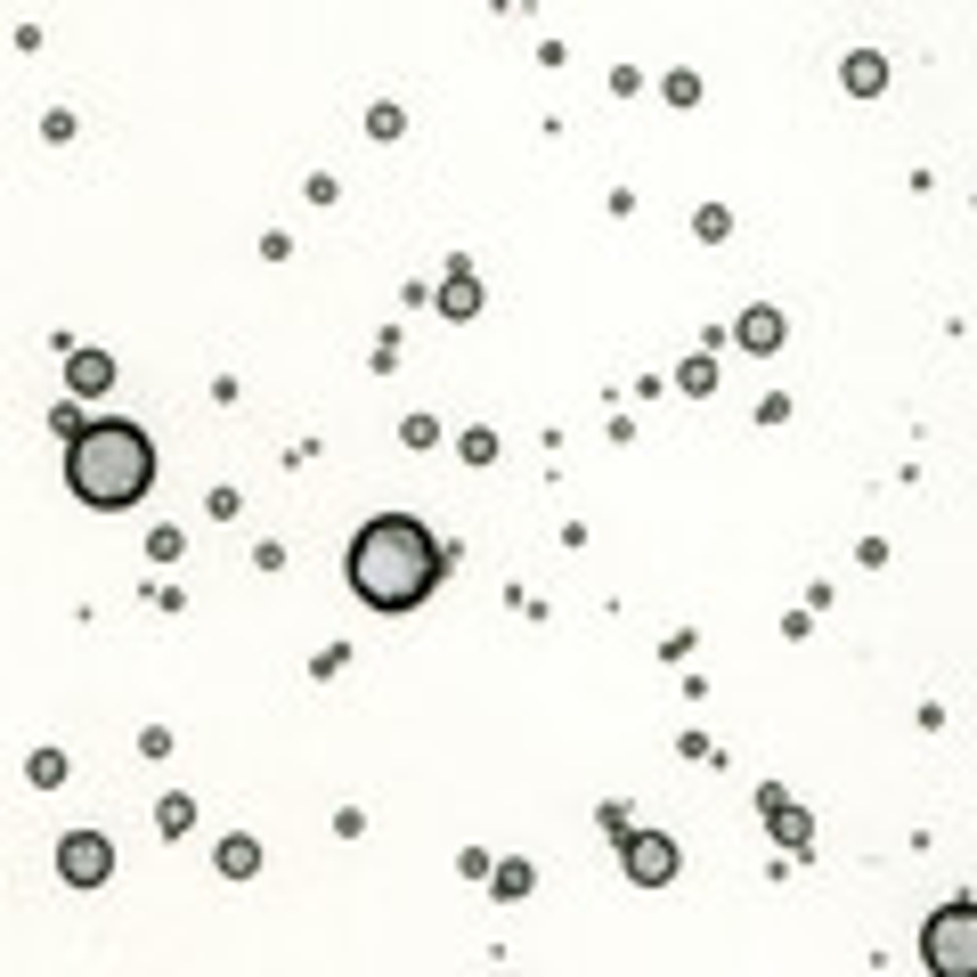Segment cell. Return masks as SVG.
Returning a JSON list of instances; mask_svg holds the SVG:
<instances>
[{"label": "cell", "instance_id": "obj_1", "mask_svg": "<svg viewBox=\"0 0 977 977\" xmlns=\"http://www.w3.org/2000/svg\"><path fill=\"white\" fill-rule=\"evenodd\" d=\"M441 571H448V554H441V538H432L415 513H383V522H367L359 538H350V595L367 603V611H415L432 587H441Z\"/></svg>", "mask_w": 977, "mask_h": 977}, {"label": "cell", "instance_id": "obj_2", "mask_svg": "<svg viewBox=\"0 0 977 977\" xmlns=\"http://www.w3.org/2000/svg\"><path fill=\"white\" fill-rule=\"evenodd\" d=\"M66 481L82 506H98V513H122V506H139L155 481V448H148V432L139 424H90L74 441L66 456Z\"/></svg>", "mask_w": 977, "mask_h": 977}, {"label": "cell", "instance_id": "obj_3", "mask_svg": "<svg viewBox=\"0 0 977 977\" xmlns=\"http://www.w3.org/2000/svg\"><path fill=\"white\" fill-rule=\"evenodd\" d=\"M921 962L937 977H977V904H945L921 929Z\"/></svg>", "mask_w": 977, "mask_h": 977}, {"label": "cell", "instance_id": "obj_4", "mask_svg": "<svg viewBox=\"0 0 977 977\" xmlns=\"http://www.w3.org/2000/svg\"><path fill=\"white\" fill-rule=\"evenodd\" d=\"M57 871H66V888H98L115 871V839L107 831H66L57 839Z\"/></svg>", "mask_w": 977, "mask_h": 977}, {"label": "cell", "instance_id": "obj_5", "mask_svg": "<svg viewBox=\"0 0 977 977\" xmlns=\"http://www.w3.org/2000/svg\"><path fill=\"white\" fill-rule=\"evenodd\" d=\"M619 864H628L636 888H669V880H676V839H669V831H628Z\"/></svg>", "mask_w": 977, "mask_h": 977}, {"label": "cell", "instance_id": "obj_6", "mask_svg": "<svg viewBox=\"0 0 977 977\" xmlns=\"http://www.w3.org/2000/svg\"><path fill=\"white\" fill-rule=\"evenodd\" d=\"M107 383H115V359H107V350H66V391H74V400H98Z\"/></svg>", "mask_w": 977, "mask_h": 977}, {"label": "cell", "instance_id": "obj_7", "mask_svg": "<svg viewBox=\"0 0 977 977\" xmlns=\"http://www.w3.org/2000/svg\"><path fill=\"white\" fill-rule=\"evenodd\" d=\"M213 864H220V880H253V871H261V839H245V831H228V839L213 847Z\"/></svg>", "mask_w": 977, "mask_h": 977}, {"label": "cell", "instance_id": "obj_8", "mask_svg": "<svg viewBox=\"0 0 977 977\" xmlns=\"http://www.w3.org/2000/svg\"><path fill=\"white\" fill-rule=\"evenodd\" d=\"M734 343H741V350H774V343H782V310H741Z\"/></svg>", "mask_w": 977, "mask_h": 977}, {"label": "cell", "instance_id": "obj_9", "mask_svg": "<svg viewBox=\"0 0 977 977\" xmlns=\"http://www.w3.org/2000/svg\"><path fill=\"white\" fill-rule=\"evenodd\" d=\"M847 90H856V98H880L888 90V57L880 50H856V57H847Z\"/></svg>", "mask_w": 977, "mask_h": 977}, {"label": "cell", "instance_id": "obj_10", "mask_svg": "<svg viewBox=\"0 0 977 977\" xmlns=\"http://www.w3.org/2000/svg\"><path fill=\"white\" fill-rule=\"evenodd\" d=\"M441 318H481V285H473L465 269H456V278L441 285Z\"/></svg>", "mask_w": 977, "mask_h": 977}, {"label": "cell", "instance_id": "obj_11", "mask_svg": "<svg viewBox=\"0 0 977 977\" xmlns=\"http://www.w3.org/2000/svg\"><path fill=\"white\" fill-rule=\"evenodd\" d=\"M25 782L33 790H57V782H66V750H33L25 758Z\"/></svg>", "mask_w": 977, "mask_h": 977}, {"label": "cell", "instance_id": "obj_12", "mask_svg": "<svg viewBox=\"0 0 977 977\" xmlns=\"http://www.w3.org/2000/svg\"><path fill=\"white\" fill-rule=\"evenodd\" d=\"M188 823H196V799H180V790H172V799L155 806V831H163V839H180Z\"/></svg>", "mask_w": 977, "mask_h": 977}, {"label": "cell", "instance_id": "obj_13", "mask_svg": "<svg viewBox=\"0 0 977 977\" xmlns=\"http://www.w3.org/2000/svg\"><path fill=\"white\" fill-rule=\"evenodd\" d=\"M50 432H57V441H66V448H74V441H82V432H90V424H82V408L66 400V408H50Z\"/></svg>", "mask_w": 977, "mask_h": 977}, {"label": "cell", "instance_id": "obj_14", "mask_svg": "<svg viewBox=\"0 0 977 977\" xmlns=\"http://www.w3.org/2000/svg\"><path fill=\"white\" fill-rule=\"evenodd\" d=\"M684 391H693V400H709V391H717V367H709V359H684Z\"/></svg>", "mask_w": 977, "mask_h": 977}, {"label": "cell", "instance_id": "obj_15", "mask_svg": "<svg viewBox=\"0 0 977 977\" xmlns=\"http://www.w3.org/2000/svg\"><path fill=\"white\" fill-rule=\"evenodd\" d=\"M148 554H155V563H180V554H188V538H180V530H148Z\"/></svg>", "mask_w": 977, "mask_h": 977}, {"label": "cell", "instance_id": "obj_16", "mask_svg": "<svg viewBox=\"0 0 977 977\" xmlns=\"http://www.w3.org/2000/svg\"><path fill=\"white\" fill-rule=\"evenodd\" d=\"M456 448H465V465H497V432H465Z\"/></svg>", "mask_w": 977, "mask_h": 977}, {"label": "cell", "instance_id": "obj_17", "mask_svg": "<svg viewBox=\"0 0 977 977\" xmlns=\"http://www.w3.org/2000/svg\"><path fill=\"white\" fill-rule=\"evenodd\" d=\"M497 897H530V864H497Z\"/></svg>", "mask_w": 977, "mask_h": 977}, {"label": "cell", "instance_id": "obj_18", "mask_svg": "<svg viewBox=\"0 0 977 977\" xmlns=\"http://www.w3.org/2000/svg\"><path fill=\"white\" fill-rule=\"evenodd\" d=\"M41 139H50V148H66V139H74V115L50 107V115H41Z\"/></svg>", "mask_w": 977, "mask_h": 977}, {"label": "cell", "instance_id": "obj_19", "mask_svg": "<svg viewBox=\"0 0 977 977\" xmlns=\"http://www.w3.org/2000/svg\"><path fill=\"white\" fill-rule=\"evenodd\" d=\"M400 441H408V448H432V441H441V424H432V415H408Z\"/></svg>", "mask_w": 977, "mask_h": 977}, {"label": "cell", "instance_id": "obj_20", "mask_svg": "<svg viewBox=\"0 0 977 977\" xmlns=\"http://www.w3.org/2000/svg\"><path fill=\"white\" fill-rule=\"evenodd\" d=\"M660 90H669L676 107H693V98H701V74H669V82H660Z\"/></svg>", "mask_w": 977, "mask_h": 977}, {"label": "cell", "instance_id": "obj_21", "mask_svg": "<svg viewBox=\"0 0 977 977\" xmlns=\"http://www.w3.org/2000/svg\"><path fill=\"white\" fill-rule=\"evenodd\" d=\"M367 139H400V107H376V115H367Z\"/></svg>", "mask_w": 977, "mask_h": 977}]
</instances>
